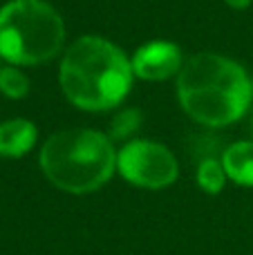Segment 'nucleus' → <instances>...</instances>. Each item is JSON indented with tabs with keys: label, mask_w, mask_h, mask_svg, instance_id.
<instances>
[{
	"label": "nucleus",
	"mask_w": 253,
	"mask_h": 255,
	"mask_svg": "<svg viewBox=\"0 0 253 255\" xmlns=\"http://www.w3.org/2000/svg\"><path fill=\"white\" fill-rule=\"evenodd\" d=\"M224 2H227L229 7H233V9H247L251 4V0H224Z\"/></svg>",
	"instance_id": "12"
},
{
	"label": "nucleus",
	"mask_w": 253,
	"mask_h": 255,
	"mask_svg": "<svg viewBox=\"0 0 253 255\" xmlns=\"http://www.w3.org/2000/svg\"><path fill=\"white\" fill-rule=\"evenodd\" d=\"M251 85H253V79H251Z\"/></svg>",
	"instance_id": "13"
},
{
	"label": "nucleus",
	"mask_w": 253,
	"mask_h": 255,
	"mask_svg": "<svg viewBox=\"0 0 253 255\" xmlns=\"http://www.w3.org/2000/svg\"><path fill=\"white\" fill-rule=\"evenodd\" d=\"M38 130L29 119H9L0 124V154L2 157H22L34 148Z\"/></svg>",
	"instance_id": "7"
},
{
	"label": "nucleus",
	"mask_w": 253,
	"mask_h": 255,
	"mask_svg": "<svg viewBox=\"0 0 253 255\" xmlns=\"http://www.w3.org/2000/svg\"><path fill=\"white\" fill-rule=\"evenodd\" d=\"M253 85L240 63L202 52L186 58L177 74V97L197 124L224 128L249 110Z\"/></svg>",
	"instance_id": "1"
},
{
	"label": "nucleus",
	"mask_w": 253,
	"mask_h": 255,
	"mask_svg": "<svg viewBox=\"0 0 253 255\" xmlns=\"http://www.w3.org/2000/svg\"><path fill=\"white\" fill-rule=\"evenodd\" d=\"M132 72L134 76L143 81H164L179 74L184 61L182 49L168 40H152L134 52L132 56Z\"/></svg>",
	"instance_id": "6"
},
{
	"label": "nucleus",
	"mask_w": 253,
	"mask_h": 255,
	"mask_svg": "<svg viewBox=\"0 0 253 255\" xmlns=\"http://www.w3.org/2000/svg\"><path fill=\"white\" fill-rule=\"evenodd\" d=\"M132 63L115 43L101 36H81L61 63V88L72 106L101 112L119 106L132 85Z\"/></svg>",
	"instance_id": "2"
},
{
	"label": "nucleus",
	"mask_w": 253,
	"mask_h": 255,
	"mask_svg": "<svg viewBox=\"0 0 253 255\" xmlns=\"http://www.w3.org/2000/svg\"><path fill=\"white\" fill-rule=\"evenodd\" d=\"M117 170L128 184L148 190L168 188L179 175L175 154L166 145L150 139L128 141L117 152Z\"/></svg>",
	"instance_id": "5"
},
{
	"label": "nucleus",
	"mask_w": 253,
	"mask_h": 255,
	"mask_svg": "<svg viewBox=\"0 0 253 255\" xmlns=\"http://www.w3.org/2000/svg\"><path fill=\"white\" fill-rule=\"evenodd\" d=\"M227 179H229L227 170H224L222 161H218V159H204L197 166V184H200V188L204 193H209V195L222 193Z\"/></svg>",
	"instance_id": "9"
},
{
	"label": "nucleus",
	"mask_w": 253,
	"mask_h": 255,
	"mask_svg": "<svg viewBox=\"0 0 253 255\" xmlns=\"http://www.w3.org/2000/svg\"><path fill=\"white\" fill-rule=\"evenodd\" d=\"M40 168L56 188L85 195L110 181L117 170V152L103 132L88 128L63 130L45 141Z\"/></svg>",
	"instance_id": "3"
},
{
	"label": "nucleus",
	"mask_w": 253,
	"mask_h": 255,
	"mask_svg": "<svg viewBox=\"0 0 253 255\" xmlns=\"http://www.w3.org/2000/svg\"><path fill=\"white\" fill-rule=\"evenodd\" d=\"M0 92L9 99H22L29 92V79L16 65L0 67Z\"/></svg>",
	"instance_id": "10"
},
{
	"label": "nucleus",
	"mask_w": 253,
	"mask_h": 255,
	"mask_svg": "<svg viewBox=\"0 0 253 255\" xmlns=\"http://www.w3.org/2000/svg\"><path fill=\"white\" fill-rule=\"evenodd\" d=\"M222 166L229 179L253 188V141H238L229 145L222 154Z\"/></svg>",
	"instance_id": "8"
},
{
	"label": "nucleus",
	"mask_w": 253,
	"mask_h": 255,
	"mask_svg": "<svg viewBox=\"0 0 253 255\" xmlns=\"http://www.w3.org/2000/svg\"><path fill=\"white\" fill-rule=\"evenodd\" d=\"M65 43V25L45 0H9L0 7V58L11 65H38Z\"/></svg>",
	"instance_id": "4"
},
{
	"label": "nucleus",
	"mask_w": 253,
	"mask_h": 255,
	"mask_svg": "<svg viewBox=\"0 0 253 255\" xmlns=\"http://www.w3.org/2000/svg\"><path fill=\"white\" fill-rule=\"evenodd\" d=\"M139 126V112L137 110H126L112 121V136L115 139H124V136L132 134Z\"/></svg>",
	"instance_id": "11"
}]
</instances>
